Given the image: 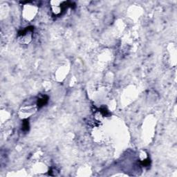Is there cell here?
Listing matches in <instances>:
<instances>
[{
	"instance_id": "obj_3",
	"label": "cell",
	"mask_w": 177,
	"mask_h": 177,
	"mask_svg": "<svg viewBox=\"0 0 177 177\" xmlns=\"http://www.w3.org/2000/svg\"><path fill=\"white\" fill-rule=\"evenodd\" d=\"M29 129V122L28 119H25L22 122V130L24 131H28Z\"/></svg>"
},
{
	"instance_id": "obj_1",
	"label": "cell",
	"mask_w": 177,
	"mask_h": 177,
	"mask_svg": "<svg viewBox=\"0 0 177 177\" xmlns=\"http://www.w3.org/2000/svg\"><path fill=\"white\" fill-rule=\"evenodd\" d=\"M34 28L32 26L26 27L24 30H21V31L18 32V37L22 40L23 43L27 44L30 41L32 38V34L33 32Z\"/></svg>"
},
{
	"instance_id": "obj_2",
	"label": "cell",
	"mask_w": 177,
	"mask_h": 177,
	"mask_svg": "<svg viewBox=\"0 0 177 177\" xmlns=\"http://www.w3.org/2000/svg\"><path fill=\"white\" fill-rule=\"evenodd\" d=\"M48 101V97L47 95H43L42 97H39V98L37 101V106L39 109L44 106L45 104H47Z\"/></svg>"
}]
</instances>
